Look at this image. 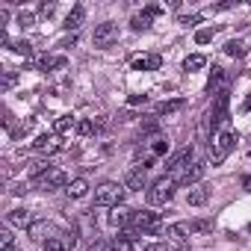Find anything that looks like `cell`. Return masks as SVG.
<instances>
[{
	"mask_svg": "<svg viewBox=\"0 0 251 251\" xmlns=\"http://www.w3.org/2000/svg\"><path fill=\"white\" fill-rule=\"evenodd\" d=\"M233 145H236V136H233L230 130H222L219 136H210V157H213V163H216V166L225 163L227 154L233 151Z\"/></svg>",
	"mask_w": 251,
	"mask_h": 251,
	"instance_id": "cell-1",
	"label": "cell"
},
{
	"mask_svg": "<svg viewBox=\"0 0 251 251\" xmlns=\"http://www.w3.org/2000/svg\"><path fill=\"white\" fill-rule=\"evenodd\" d=\"M175 186H177V180H175V177H160V180H154V183H151V189H148V201H151L154 207L169 204V201H172V195H175Z\"/></svg>",
	"mask_w": 251,
	"mask_h": 251,
	"instance_id": "cell-2",
	"label": "cell"
},
{
	"mask_svg": "<svg viewBox=\"0 0 251 251\" xmlns=\"http://www.w3.org/2000/svg\"><path fill=\"white\" fill-rule=\"evenodd\" d=\"M121 195H124V186L106 180L95 189V207H115V204H121Z\"/></svg>",
	"mask_w": 251,
	"mask_h": 251,
	"instance_id": "cell-3",
	"label": "cell"
},
{
	"mask_svg": "<svg viewBox=\"0 0 251 251\" xmlns=\"http://www.w3.org/2000/svg\"><path fill=\"white\" fill-rule=\"evenodd\" d=\"M92 42H95V48H109V45H115V42H118V27H115L112 21L98 24V27H95Z\"/></svg>",
	"mask_w": 251,
	"mask_h": 251,
	"instance_id": "cell-4",
	"label": "cell"
},
{
	"mask_svg": "<svg viewBox=\"0 0 251 251\" xmlns=\"http://www.w3.org/2000/svg\"><path fill=\"white\" fill-rule=\"evenodd\" d=\"M133 225H136V230L157 233V230L163 227V219H160V213H154V210H142V213L133 216Z\"/></svg>",
	"mask_w": 251,
	"mask_h": 251,
	"instance_id": "cell-5",
	"label": "cell"
},
{
	"mask_svg": "<svg viewBox=\"0 0 251 251\" xmlns=\"http://www.w3.org/2000/svg\"><path fill=\"white\" fill-rule=\"evenodd\" d=\"M227 103H230V98H227V92L222 89L219 95H216V103H213V109H210V115H207V121H210V127L216 130L219 124L227 118Z\"/></svg>",
	"mask_w": 251,
	"mask_h": 251,
	"instance_id": "cell-6",
	"label": "cell"
},
{
	"mask_svg": "<svg viewBox=\"0 0 251 251\" xmlns=\"http://www.w3.org/2000/svg\"><path fill=\"white\" fill-rule=\"evenodd\" d=\"M186 233H189V225H169V227H166V239H169V245L177 248V251H189Z\"/></svg>",
	"mask_w": 251,
	"mask_h": 251,
	"instance_id": "cell-7",
	"label": "cell"
},
{
	"mask_svg": "<svg viewBox=\"0 0 251 251\" xmlns=\"http://www.w3.org/2000/svg\"><path fill=\"white\" fill-rule=\"evenodd\" d=\"M33 148L39 151V154H56L59 148H62V139H59V133H42L36 142H33Z\"/></svg>",
	"mask_w": 251,
	"mask_h": 251,
	"instance_id": "cell-8",
	"label": "cell"
},
{
	"mask_svg": "<svg viewBox=\"0 0 251 251\" xmlns=\"http://www.w3.org/2000/svg\"><path fill=\"white\" fill-rule=\"evenodd\" d=\"M133 216H136V213H133L130 207L115 204V207H112V213H109V225H112V227H127V225L133 222Z\"/></svg>",
	"mask_w": 251,
	"mask_h": 251,
	"instance_id": "cell-9",
	"label": "cell"
},
{
	"mask_svg": "<svg viewBox=\"0 0 251 251\" xmlns=\"http://www.w3.org/2000/svg\"><path fill=\"white\" fill-rule=\"evenodd\" d=\"M145 183H148L145 166H136V169H130V172H127V180H124V189H130V192H139V189H145Z\"/></svg>",
	"mask_w": 251,
	"mask_h": 251,
	"instance_id": "cell-10",
	"label": "cell"
},
{
	"mask_svg": "<svg viewBox=\"0 0 251 251\" xmlns=\"http://www.w3.org/2000/svg\"><path fill=\"white\" fill-rule=\"evenodd\" d=\"M36 183H39V189H48V192H50V189H59V186H65V172L50 169V172H48V175H42Z\"/></svg>",
	"mask_w": 251,
	"mask_h": 251,
	"instance_id": "cell-11",
	"label": "cell"
},
{
	"mask_svg": "<svg viewBox=\"0 0 251 251\" xmlns=\"http://www.w3.org/2000/svg\"><path fill=\"white\" fill-rule=\"evenodd\" d=\"M204 172H207V163H201V160H198V163H192V169H186V172H183V175L177 177V183H180V186L198 183V180L204 177Z\"/></svg>",
	"mask_w": 251,
	"mask_h": 251,
	"instance_id": "cell-12",
	"label": "cell"
},
{
	"mask_svg": "<svg viewBox=\"0 0 251 251\" xmlns=\"http://www.w3.org/2000/svg\"><path fill=\"white\" fill-rule=\"evenodd\" d=\"M160 12H163L160 6H148L145 12H139V15H133V21H130V27H133V30H148V27H151V18H154V15H160Z\"/></svg>",
	"mask_w": 251,
	"mask_h": 251,
	"instance_id": "cell-13",
	"label": "cell"
},
{
	"mask_svg": "<svg viewBox=\"0 0 251 251\" xmlns=\"http://www.w3.org/2000/svg\"><path fill=\"white\" fill-rule=\"evenodd\" d=\"M130 65H133L136 71H157V68L163 65V59H160L157 53H151V56H133Z\"/></svg>",
	"mask_w": 251,
	"mask_h": 251,
	"instance_id": "cell-14",
	"label": "cell"
},
{
	"mask_svg": "<svg viewBox=\"0 0 251 251\" xmlns=\"http://www.w3.org/2000/svg\"><path fill=\"white\" fill-rule=\"evenodd\" d=\"M36 65H39V71H53V68H65L68 59H65V56H50V53H45Z\"/></svg>",
	"mask_w": 251,
	"mask_h": 251,
	"instance_id": "cell-15",
	"label": "cell"
},
{
	"mask_svg": "<svg viewBox=\"0 0 251 251\" xmlns=\"http://www.w3.org/2000/svg\"><path fill=\"white\" fill-rule=\"evenodd\" d=\"M210 201V192L204 189V186H195V189H189V195H186V204L189 207H204Z\"/></svg>",
	"mask_w": 251,
	"mask_h": 251,
	"instance_id": "cell-16",
	"label": "cell"
},
{
	"mask_svg": "<svg viewBox=\"0 0 251 251\" xmlns=\"http://www.w3.org/2000/svg\"><path fill=\"white\" fill-rule=\"evenodd\" d=\"M6 222H9L12 227H30V225H33V222H30V213H27V210H9Z\"/></svg>",
	"mask_w": 251,
	"mask_h": 251,
	"instance_id": "cell-17",
	"label": "cell"
},
{
	"mask_svg": "<svg viewBox=\"0 0 251 251\" xmlns=\"http://www.w3.org/2000/svg\"><path fill=\"white\" fill-rule=\"evenodd\" d=\"M109 251H136V239H130L127 233H124V236H115L112 245H109Z\"/></svg>",
	"mask_w": 251,
	"mask_h": 251,
	"instance_id": "cell-18",
	"label": "cell"
},
{
	"mask_svg": "<svg viewBox=\"0 0 251 251\" xmlns=\"http://www.w3.org/2000/svg\"><path fill=\"white\" fill-rule=\"evenodd\" d=\"M80 24H83V6H74V9L68 12V18H65V24H62V27L71 33V30H77Z\"/></svg>",
	"mask_w": 251,
	"mask_h": 251,
	"instance_id": "cell-19",
	"label": "cell"
},
{
	"mask_svg": "<svg viewBox=\"0 0 251 251\" xmlns=\"http://www.w3.org/2000/svg\"><path fill=\"white\" fill-rule=\"evenodd\" d=\"M186 106V100L183 98H175V100H163L160 106H157V112L160 115H172V112H177V109H183Z\"/></svg>",
	"mask_w": 251,
	"mask_h": 251,
	"instance_id": "cell-20",
	"label": "cell"
},
{
	"mask_svg": "<svg viewBox=\"0 0 251 251\" xmlns=\"http://www.w3.org/2000/svg\"><path fill=\"white\" fill-rule=\"evenodd\" d=\"M222 86H225V71L222 68H213V74H210V83H207V92H222Z\"/></svg>",
	"mask_w": 251,
	"mask_h": 251,
	"instance_id": "cell-21",
	"label": "cell"
},
{
	"mask_svg": "<svg viewBox=\"0 0 251 251\" xmlns=\"http://www.w3.org/2000/svg\"><path fill=\"white\" fill-rule=\"evenodd\" d=\"M65 192H68L71 198H83V195L89 192V183H86L83 177H77V180H71V183H68V189H65Z\"/></svg>",
	"mask_w": 251,
	"mask_h": 251,
	"instance_id": "cell-22",
	"label": "cell"
},
{
	"mask_svg": "<svg viewBox=\"0 0 251 251\" xmlns=\"http://www.w3.org/2000/svg\"><path fill=\"white\" fill-rule=\"evenodd\" d=\"M71 127H77V124L71 121V115H62V118H56V121H53V130H56L59 136H65V133H71Z\"/></svg>",
	"mask_w": 251,
	"mask_h": 251,
	"instance_id": "cell-23",
	"label": "cell"
},
{
	"mask_svg": "<svg viewBox=\"0 0 251 251\" xmlns=\"http://www.w3.org/2000/svg\"><path fill=\"white\" fill-rule=\"evenodd\" d=\"M9 48H12L18 56H24V59H30V56H33V45H30V42H24V39H18V42H9Z\"/></svg>",
	"mask_w": 251,
	"mask_h": 251,
	"instance_id": "cell-24",
	"label": "cell"
},
{
	"mask_svg": "<svg viewBox=\"0 0 251 251\" xmlns=\"http://www.w3.org/2000/svg\"><path fill=\"white\" fill-rule=\"evenodd\" d=\"M225 53H227V56H236V59H239V56H245V45L233 39V42H227V45H225Z\"/></svg>",
	"mask_w": 251,
	"mask_h": 251,
	"instance_id": "cell-25",
	"label": "cell"
},
{
	"mask_svg": "<svg viewBox=\"0 0 251 251\" xmlns=\"http://www.w3.org/2000/svg\"><path fill=\"white\" fill-rule=\"evenodd\" d=\"M207 65V59L201 56V53H195V56H186V62H183V68L186 71H198V68H204Z\"/></svg>",
	"mask_w": 251,
	"mask_h": 251,
	"instance_id": "cell-26",
	"label": "cell"
},
{
	"mask_svg": "<svg viewBox=\"0 0 251 251\" xmlns=\"http://www.w3.org/2000/svg\"><path fill=\"white\" fill-rule=\"evenodd\" d=\"M27 230H30V239L42 242V239H45V230H48V225H45V222H33V225H30Z\"/></svg>",
	"mask_w": 251,
	"mask_h": 251,
	"instance_id": "cell-27",
	"label": "cell"
},
{
	"mask_svg": "<svg viewBox=\"0 0 251 251\" xmlns=\"http://www.w3.org/2000/svg\"><path fill=\"white\" fill-rule=\"evenodd\" d=\"M50 169H53L50 163H45V160H39V163H33V166H30V175H33V177L39 180V177H42V175H48Z\"/></svg>",
	"mask_w": 251,
	"mask_h": 251,
	"instance_id": "cell-28",
	"label": "cell"
},
{
	"mask_svg": "<svg viewBox=\"0 0 251 251\" xmlns=\"http://www.w3.org/2000/svg\"><path fill=\"white\" fill-rule=\"evenodd\" d=\"M42 251H65V242L56 239V236H50V239H45V248Z\"/></svg>",
	"mask_w": 251,
	"mask_h": 251,
	"instance_id": "cell-29",
	"label": "cell"
},
{
	"mask_svg": "<svg viewBox=\"0 0 251 251\" xmlns=\"http://www.w3.org/2000/svg\"><path fill=\"white\" fill-rule=\"evenodd\" d=\"M77 133H80V136H92V133H95V124H92V121H86V118H83V121H77Z\"/></svg>",
	"mask_w": 251,
	"mask_h": 251,
	"instance_id": "cell-30",
	"label": "cell"
},
{
	"mask_svg": "<svg viewBox=\"0 0 251 251\" xmlns=\"http://www.w3.org/2000/svg\"><path fill=\"white\" fill-rule=\"evenodd\" d=\"M213 36H216V27H213V30H198V33H195V42H198V45H207V42H213Z\"/></svg>",
	"mask_w": 251,
	"mask_h": 251,
	"instance_id": "cell-31",
	"label": "cell"
},
{
	"mask_svg": "<svg viewBox=\"0 0 251 251\" xmlns=\"http://www.w3.org/2000/svg\"><path fill=\"white\" fill-rule=\"evenodd\" d=\"M18 24H21L24 30L33 27V24H36V15H33V12H18Z\"/></svg>",
	"mask_w": 251,
	"mask_h": 251,
	"instance_id": "cell-32",
	"label": "cell"
},
{
	"mask_svg": "<svg viewBox=\"0 0 251 251\" xmlns=\"http://www.w3.org/2000/svg\"><path fill=\"white\" fill-rule=\"evenodd\" d=\"M210 227H213V222H207V219H198L189 225V230H210Z\"/></svg>",
	"mask_w": 251,
	"mask_h": 251,
	"instance_id": "cell-33",
	"label": "cell"
},
{
	"mask_svg": "<svg viewBox=\"0 0 251 251\" xmlns=\"http://www.w3.org/2000/svg\"><path fill=\"white\" fill-rule=\"evenodd\" d=\"M53 12H56V3H42L39 6V15H45V18H50Z\"/></svg>",
	"mask_w": 251,
	"mask_h": 251,
	"instance_id": "cell-34",
	"label": "cell"
},
{
	"mask_svg": "<svg viewBox=\"0 0 251 251\" xmlns=\"http://www.w3.org/2000/svg\"><path fill=\"white\" fill-rule=\"evenodd\" d=\"M62 242H65V248H74V245H77V230L71 227V230L65 233V239H62Z\"/></svg>",
	"mask_w": 251,
	"mask_h": 251,
	"instance_id": "cell-35",
	"label": "cell"
},
{
	"mask_svg": "<svg viewBox=\"0 0 251 251\" xmlns=\"http://www.w3.org/2000/svg\"><path fill=\"white\" fill-rule=\"evenodd\" d=\"M198 21H201V15H183V18H180L183 27H192V24H198Z\"/></svg>",
	"mask_w": 251,
	"mask_h": 251,
	"instance_id": "cell-36",
	"label": "cell"
},
{
	"mask_svg": "<svg viewBox=\"0 0 251 251\" xmlns=\"http://www.w3.org/2000/svg\"><path fill=\"white\" fill-rule=\"evenodd\" d=\"M166 151H169V142L166 139H157L154 142V154H166Z\"/></svg>",
	"mask_w": 251,
	"mask_h": 251,
	"instance_id": "cell-37",
	"label": "cell"
},
{
	"mask_svg": "<svg viewBox=\"0 0 251 251\" xmlns=\"http://www.w3.org/2000/svg\"><path fill=\"white\" fill-rule=\"evenodd\" d=\"M12 83H15V74H12V71H6V77H3V89H9Z\"/></svg>",
	"mask_w": 251,
	"mask_h": 251,
	"instance_id": "cell-38",
	"label": "cell"
},
{
	"mask_svg": "<svg viewBox=\"0 0 251 251\" xmlns=\"http://www.w3.org/2000/svg\"><path fill=\"white\" fill-rule=\"evenodd\" d=\"M0 242H3V245H9V242H12V236H9V230H0Z\"/></svg>",
	"mask_w": 251,
	"mask_h": 251,
	"instance_id": "cell-39",
	"label": "cell"
},
{
	"mask_svg": "<svg viewBox=\"0 0 251 251\" xmlns=\"http://www.w3.org/2000/svg\"><path fill=\"white\" fill-rule=\"evenodd\" d=\"M145 100H148L145 95H133V98H130V103H133V106H136V103H145Z\"/></svg>",
	"mask_w": 251,
	"mask_h": 251,
	"instance_id": "cell-40",
	"label": "cell"
},
{
	"mask_svg": "<svg viewBox=\"0 0 251 251\" xmlns=\"http://www.w3.org/2000/svg\"><path fill=\"white\" fill-rule=\"evenodd\" d=\"M145 251H169V245H160V242H157V245H148Z\"/></svg>",
	"mask_w": 251,
	"mask_h": 251,
	"instance_id": "cell-41",
	"label": "cell"
},
{
	"mask_svg": "<svg viewBox=\"0 0 251 251\" xmlns=\"http://www.w3.org/2000/svg\"><path fill=\"white\" fill-rule=\"evenodd\" d=\"M242 186H245V189L251 192V177H242Z\"/></svg>",
	"mask_w": 251,
	"mask_h": 251,
	"instance_id": "cell-42",
	"label": "cell"
},
{
	"mask_svg": "<svg viewBox=\"0 0 251 251\" xmlns=\"http://www.w3.org/2000/svg\"><path fill=\"white\" fill-rule=\"evenodd\" d=\"M3 251H18V248H15V242H9V245H3Z\"/></svg>",
	"mask_w": 251,
	"mask_h": 251,
	"instance_id": "cell-43",
	"label": "cell"
},
{
	"mask_svg": "<svg viewBox=\"0 0 251 251\" xmlns=\"http://www.w3.org/2000/svg\"><path fill=\"white\" fill-rule=\"evenodd\" d=\"M248 109H251V98H248Z\"/></svg>",
	"mask_w": 251,
	"mask_h": 251,
	"instance_id": "cell-44",
	"label": "cell"
}]
</instances>
